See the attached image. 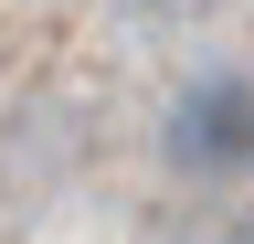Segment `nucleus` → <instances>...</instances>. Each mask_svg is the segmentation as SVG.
I'll list each match as a JSON object with an SVG mask.
<instances>
[{
  "label": "nucleus",
  "mask_w": 254,
  "mask_h": 244,
  "mask_svg": "<svg viewBox=\"0 0 254 244\" xmlns=\"http://www.w3.org/2000/svg\"><path fill=\"white\" fill-rule=\"evenodd\" d=\"M138 11H148V21H180V11H201V0H138Z\"/></svg>",
  "instance_id": "obj_2"
},
{
  "label": "nucleus",
  "mask_w": 254,
  "mask_h": 244,
  "mask_svg": "<svg viewBox=\"0 0 254 244\" xmlns=\"http://www.w3.org/2000/svg\"><path fill=\"white\" fill-rule=\"evenodd\" d=\"M180 180H244L254 170V75H190L159 128Z\"/></svg>",
  "instance_id": "obj_1"
}]
</instances>
